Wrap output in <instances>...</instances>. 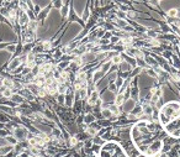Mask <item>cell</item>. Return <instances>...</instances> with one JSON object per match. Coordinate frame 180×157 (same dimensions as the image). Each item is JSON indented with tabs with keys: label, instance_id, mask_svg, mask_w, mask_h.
<instances>
[{
	"label": "cell",
	"instance_id": "obj_18",
	"mask_svg": "<svg viewBox=\"0 0 180 157\" xmlns=\"http://www.w3.org/2000/svg\"><path fill=\"white\" fill-rule=\"evenodd\" d=\"M0 123H4V124H8L9 123V119L4 114H1V113H0Z\"/></svg>",
	"mask_w": 180,
	"mask_h": 157
},
{
	"label": "cell",
	"instance_id": "obj_16",
	"mask_svg": "<svg viewBox=\"0 0 180 157\" xmlns=\"http://www.w3.org/2000/svg\"><path fill=\"white\" fill-rule=\"evenodd\" d=\"M6 51L8 52H10V53H15L16 52V45H8Z\"/></svg>",
	"mask_w": 180,
	"mask_h": 157
},
{
	"label": "cell",
	"instance_id": "obj_2",
	"mask_svg": "<svg viewBox=\"0 0 180 157\" xmlns=\"http://www.w3.org/2000/svg\"><path fill=\"white\" fill-rule=\"evenodd\" d=\"M136 101L135 100H132L131 98L130 99H127V100H125V103L122 104V107H121V109H122V112H123V114H130L132 110H133V108L136 107Z\"/></svg>",
	"mask_w": 180,
	"mask_h": 157
},
{
	"label": "cell",
	"instance_id": "obj_17",
	"mask_svg": "<svg viewBox=\"0 0 180 157\" xmlns=\"http://www.w3.org/2000/svg\"><path fill=\"white\" fill-rule=\"evenodd\" d=\"M57 101H58L59 104H64V101H66V96H64V94H58Z\"/></svg>",
	"mask_w": 180,
	"mask_h": 157
},
{
	"label": "cell",
	"instance_id": "obj_8",
	"mask_svg": "<svg viewBox=\"0 0 180 157\" xmlns=\"http://www.w3.org/2000/svg\"><path fill=\"white\" fill-rule=\"evenodd\" d=\"M125 95L123 94H116V96H115V100H114V104L117 105V107H122V104L125 103Z\"/></svg>",
	"mask_w": 180,
	"mask_h": 157
},
{
	"label": "cell",
	"instance_id": "obj_3",
	"mask_svg": "<svg viewBox=\"0 0 180 157\" xmlns=\"http://www.w3.org/2000/svg\"><path fill=\"white\" fill-rule=\"evenodd\" d=\"M17 21H19V25L21 26H25V25H29V22L31 21V19L29 17V15H27V12L26 11H22L20 10L19 14H17Z\"/></svg>",
	"mask_w": 180,
	"mask_h": 157
},
{
	"label": "cell",
	"instance_id": "obj_19",
	"mask_svg": "<svg viewBox=\"0 0 180 157\" xmlns=\"http://www.w3.org/2000/svg\"><path fill=\"white\" fill-rule=\"evenodd\" d=\"M52 5H54V8H56V9H62V6H63V1H56V3H53Z\"/></svg>",
	"mask_w": 180,
	"mask_h": 157
},
{
	"label": "cell",
	"instance_id": "obj_5",
	"mask_svg": "<svg viewBox=\"0 0 180 157\" xmlns=\"http://www.w3.org/2000/svg\"><path fill=\"white\" fill-rule=\"evenodd\" d=\"M95 120H96V118H95V115L93 113H86L84 115V123L86 124V125H91V124H94Z\"/></svg>",
	"mask_w": 180,
	"mask_h": 157
},
{
	"label": "cell",
	"instance_id": "obj_12",
	"mask_svg": "<svg viewBox=\"0 0 180 157\" xmlns=\"http://www.w3.org/2000/svg\"><path fill=\"white\" fill-rule=\"evenodd\" d=\"M111 67H112V63H111V61L109 59V61H106V62H104L103 64H101L100 69H101V71H103L104 73H107V72H109V69L111 68Z\"/></svg>",
	"mask_w": 180,
	"mask_h": 157
},
{
	"label": "cell",
	"instance_id": "obj_11",
	"mask_svg": "<svg viewBox=\"0 0 180 157\" xmlns=\"http://www.w3.org/2000/svg\"><path fill=\"white\" fill-rule=\"evenodd\" d=\"M111 116H112V114H111V112H110V110L107 109V108H103L101 109V118L103 119H111Z\"/></svg>",
	"mask_w": 180,
	"mask_h": 157
},
{
	"label": "cell",
	"instance_id": "obj_4",
	"mask_svg": "<svg viewBox=\"0 0 180 157\" xmlns=\"http://www.w3.org/2000/svg\"><path fill=\"white\" fill-rule=\"evenodd\" d=\"M117 67H118V71L121 72V73H130L132 71V67L128 63L125 62V61H122Z\"/></svg>",
	"mask_w": 180,
	"mask_h": 157
},
{
	"label": "cell",
	"instance_id": "obj_7",
	"mask_svg": "<svg viewBox=\"0 0 180 157\" xmlns=\"http://www.w3.org/2000/svg\"><path fill=\"white\" fill-rule=\"evenodd\" d=\"M20 66H21V61L19 57H16V58H12V61L9 64V69H10V71H15V69L19 68Z\"/></svg>",
	"mask_w": 180,
	"mask_h": 157
},
{
	"label": "cell",
	"instance_id": "obj_20",
	"mask_svg": "<svg viewBox=\"0 0 180 157\" xmlns=\"http://www.w3.org/2000/svg\"><path fill=\"white\" fill-rule=\"evenodd\" d=\"M19 156H20V157H30V155L27 154V152H21Z\"/></svg>",
	"mask_w": 180,
	"mask_h": 157
},
{
	"label": "cell",
	"instance_id": "obj_13",
	"mask_svg": "<svg viewBox=\"0 0 180 157\" xmlns=\"http://www.w3.org/2000/svg\"><path fill=\"white\" fill-rule=\"evenodd\" d=\"M11 100L14 101V104H21L24 101V96H21L20 94H12Z\"/></svg>",
	"mask_w": 180,
	"mask_h": 157
},
{
	"label": "cell",
	"instance_id": "obj_1",
	"mask_svg": "<svg viewBox=\"0 0 180 157\" xmlns=\"http://www.w3.org/2000/svg\"><path fill=\"white\" fill-rule=\"evenodd\" d=\"M12 136L15 137L20 144V142H24L25 140H27V137H29V130H27L25 126H16L12 130Z\"/></svg>",
	"mask_w": 180,
	"mask_h": 157
},
{
	"label": "cell",
	"instance_id": "obj_6",
	"mask_svg": "<svg viewBox=\"0 0 180 157\" xmlns=\"http://www.w3.org/2000/svg\"><path fill=\"white\" fill-rule=\"evenodd\" d=\"M167 16H168V19H178V16H179V9H177V8L169 9V10H167Z\"/></svg>",
	"mask_w": 180,
	"mask_h": 157
},
{
	"label": "cell",
	"instance_id": "obj_10",
	"mask_svg": "<svg viewBox=\"0 0 180 157\" xmlns=\"http://www.w3.org/2000/svg\"><path fill=\"white\" fill-rule=\"evenodd\" d=\"M14 150V146L11 145H6V146H3V147H0V155H3V156H5V155H9L10 152Z\"/></svg>",
	"mask_w": 180,
	"mask_h": 157
},
{
	"label": "cell",
	"instance_id": "obj_14",
	"mask_svg": "<svg viewBox=\"0 0 180 157\" xmlns=\"http://www.w3.org/2000/svg\"><path fill=\"white\" fill-rule=\"evenodd\" d=\"M115 85H116V88L117 89H120L121 87L123 85V83H125V78H122V77H120V76H117L116 77V79H115Z\"/></svg>",
	"mask_w": 180,
	"mask_h": 157
},
{
	"label": "cell",
	"instance_id": "obj_9",
	"mask_svg": "<svg viewBox=\"0 0 180 157\" xmlns=\"http://www.w3.org/2000/svg\"><path fill=\"white\" fill-rule=\"evenodd\" d=\"M69 1H63V6H62V9H61V15L63 16V17H66V16H68V14H69Z\"/></svg>",
	"mask_w": 180,
	"mask_h": 157
},
{
	"label": "cell",
	"instance_id": "obj_15",
	"mask_svg": "<svg viewBox=\"0 0 180 157\" xmlns=\"http://www.w3.org/2000/svg\"><path fill=\"white\" fill-rule=\"evenodd\" d=\"M5 138H6L8 144H9V145H11V146H16L17 144H19V141H17V140H16V138L14 137V136H10V135H8V136H6Z\"/></svg>",
	"mask_w": 180,
	"mask_h": 157
}]
</instances>
